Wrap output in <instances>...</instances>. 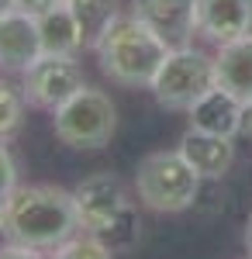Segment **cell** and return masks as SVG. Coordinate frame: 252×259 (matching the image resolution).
I'll use <instances>...</instances> for the list:
<instances>
[{
  "instance_id": "9c48e42d",
  "label": "cell",
  "mask_w": 252,
  "mask_h": 259,
  "mask_svg": "<svg viewBox=\"0 0 252 259\" xmlns=\"http://www.w3.org/2000/svg\"><path fill=\"white\" fill-rule=\"evenodd\" d=\"M132 14L170 49L190 45L197 35V0H132Z\"/></svg>"
},
{
  "instance_id": "603a6c76",
  "label": "cell",
  "mask_w": 252,
  "mask_h": 259,
  "mask_svg": "<svg viewBox=\"0 0 252 259\" xmlns=\"http://www.w3.org/2000/svg\"><path fill=\"white\" fill-rule=\"evenodd\" d=\"M11 7H18V4H14V0H0V14H7Z\"/></svg>"
},
{
  "instance_id": "44dd1931",
  "label": "cell",
  "mask_w": 252,
  "mask_h": 259,
  "mask_svg": "<svg viewBox=\"0 0 252 259\" xmlns=\"http://www.w3.org/2000/svg\"><path fill=\"white\" fill-rule=\"evenodd\" d=\"M238 139H252V100L242 104V121H238Z\"/></svg>"
},
{
  "instance_id": "4fadbf2b",
  "label": "cell",
  "mask_w": 252,
  "mask_h": 259,
  "mask_svg": "<svg viewBox=\"0 0 252 259\" xmlns=\"http://www.w3.org/2000/svg\"><path fill=\"white\" fill-rule=\"evenodd\" d=\"M190 114V128L207 132V135H225V139H238V121H242V100L225 94L221 87H211L204 97L197 100Z\"/></svg>"
},
{
  "instance_id": "7a4b0ae2",
  "label": "cell",
  "mask_w": 252,
  "mask_h": 259,
  "mask_svg": "<svg viewBox=\"0 0 252 259\" xmlns=\"http://www.w3.org/2000/svg\"><path fill=\"white\" fill-rule=\"evenodd\" d=\"M79 232L104 239L114 252H128L142 239V218L135 200L114 173H94L73 187Z\"/></svg>"
},
{
  "instance_id": "cb8c5ba5",
  "label": "cell",
  "mask_w": 252,
  "mask_h": 259,
  "mask_svg": "<svg viewBox=\"0 0 252 259\" xmlns=\"http://www.w3.org/2000/svg\"><path fill=\"white\" fill-rule=\"evenodd\" d=\"M249 259H252V256H249Z\"/></svg>"
},
{
  "instance_id": "5b68a950",
  "label": "cell",
  "mask_w": 252,
  "mask_h": 259,
  "mask_svg": "<svg viewBox=\"0 0 252 259\" xmlns=\"http://www.w3.org/2000/svg\"><path fill=\"white\" fill-rule=\"evenodd\" d=\"M52 132L69 149H104L117 132V107L97 87H83L52 111Z\"/></svg>"
},
{
  "instance_id": "3957f363",
  "label": "cell",
  "mask_w": 252,
  "mask_h": 259,
  "mask_svg": "<svg viewBox=\"0 0 252 259\" xmlns=\"http://www.w3.org/2000/svg\"><path fill=\"white\" fill-rule=\"evenodd\" d=\"M94 52H97L100 73L111 83L138 90V87H152L162 59L170 56V45L128 11L114 18V24L104 31Z\"/></svg>"
},
{
  "instance_id": "d6986e66",
  "label": "cell",
  "mask_w": 252,
  "mask_h": 259,
  "mask_svg": "<svg viewBox=\"0 0 252 259\" xmlns=\"http://www.w3.org/2000/svg\"><path fill=\"white\" fill-rule=\"evenodd\" d=\"M0 259H45L38 249H28V245H14V242H7V245H0Z\"/></svg>"
},
{
  "instance_id": "9a60e30c",
  "label": "cell",
  "mask_w": 252,
  "mask_h": 259,
  "mask_svg": "<svg viewBox=\"0 0 252 259\" xmlns=\"http://www.w3.org/2000/svg\"><path fill=\"white\" fill-rule=\"evenodd\" d=\"M66 7L73 11V18L79 24V38H83V49H97L104 31L114 24V18L121 14L117 0H66Z\"/></svg>"
},
{
  "instance_id": "ba28073f",
  "label": "cell",
  "mask_w": 252,
  "mask_h": 259,
  "mask_svg": "<svg viewBox=\"0 0 252 259\" xmlns=\"http://www.w3.org/2000/svg\"><path fill=\"white\" fill-rule=\"evenodd\" d=\"M41 59L38 18L31 11L11 7L0 14V73H24Z\"/></svg>"
},
{
  "instance_id": "7402d4cb",
  "label": "cell",
  "mask_w": 252,
  "mask_h": 259,
  "mask_svg": "<svg viewBox=\"0 0 252 259\" xmlns=\"http://www.w3.org/2000/svg\"><path fill=\"white\" fill-rule=\"evenodd\" d=\"M242 239H245V252L252 256V211H249V218H245V235Z\"/></svg>"
},
{
  "instance_id": "8fae6325",
  "label": "cell",
  "mask_w": 252,
  "mask_h": 259,
  "mask_svg": "<svg viewBox=\"0 0 252 259\" xmlns=\"http://www.w3.org/2000/svg\"><path fill=\"white\" fill-rule=\"evenodd\" d=\"M214 87H221L235 100H252V35L218 45L214 52Z\"/></svg>"
},
{
  "instance_id": "8992f818",
  "label": "cell",
  "mask_w": 252,
  "mask_h": 259,
  "mask_svg": "<svg viewBox=\"0 0 252 259\" xmlns=\"http://www.w3.org/2000/svg\"><path fill=\"white\" fill-rule=\"evenodd\" d=\"M214 87V56L200 52L194 45L170 49L159 73L152 80V97L166 111H190L197 100Z\"/></svg>"
},
{
  "instance_id": "5bb4252c",
  "label": "cell",
  "mask_w": 252,
  "mask_h": 259,
  "mask_svg": "<svg viewBox=\"0 0 252 259\" xmlns=\"http://www.w3.org/2000/svg\"><path fill=\"white\" fill-rule=\"evenodd\" d=\"M35 18H38V35H41V56H76L83 49L79 24L66 4L49 7Z\"/></svg>"
},
{
  "instance_id": "ac0fdd59",
  "label": "cell",
  "mask_w": 252,
  "mask_h": 259,
  "mask_svg": "<svg viewBox=\"0 0 252 259\" xmlns=\"http://www.w3.org/2000/svg\"><path fill=\"white\" fill-rule=\"evenodd\" d=\"M14 190H18V159H14L7 139H0V207L7 204Z\"/></svg>"
},
{
  "instance_id": "ffe728a7",
  "label": "cell",
  "mask_w": 252,
  "mask_h": 259,
  "mask_svg": "<svg viewBox=\"0 0 252 259\" xmlns=\"http://www.w3.org/2000/svg\"><path fill=\"white\" fill-rule=\"evenodd\" d=\"M21 11H31V14H41V11H49V7H59V4H66V0H14Z\"/></svg>"
},
{
  "instance_id": "2e32d148",
  "label": "cell",
  "mask_w": 252,
  "mask_h": 259,
  "mask_svg": "<svg viewBox=\"0 0 252 259\" xmlns=\"http://www.w3.org/2000/svg\"><path fill=\"white\" fill-rule=\"evenodd\" d=\"M24 111H28L24 90H21V87H14L11 80H4V76H0V139L18 135L21 124H24Z\"/></svg>"
},
{
  "instance_id": "e0dca14e",
  "label": "cell",
  "mask_w": 252,
  "mask_h": 259,
  "mask_svg": "<svg viewBox=\"0 0 252 259\" xmlns=\"http://www.w3.org/2000/svg\"><path fill=\"white\" fill-rule=\"evenodd\" d=\"M114 256H117V252L104 239L90 235V232H76L69 242L56 245L45 259H114Z\"/></svg>"
},
{
  "instance_id": "52a82bcc",
  "label": "cell",
  "mask_w": 252,
  "mask_h": 259,
  "mask_svg": "<svg viewBox=\"0 0 252 259\" xmlns=\"http://www.w3.org/2000/svg\"><path fill=\"white\" fill-rule=\"evenodd\" d=\"M83 87H87V76L76 56H41L31 69L21 73V90H24L28 107H38L49 114Z\"/></svg>"
},
{
  "instance_id": "7c38bea8",
  "label": "cell",
  "mask_w": 252,
  "mask_h": 259,
  "mask_svg": "<svg viewBox=\"0 0 252 259\" xmlns=\"http://www.w3.org/2000/svg\"><path fill=\"white\" fill-rule=\"evenodd\" d=\"M235 139H225V135H207V132H197V128H187L183 139H180V152L183 159L194 166L200 180H221L235 162Z\"/></svg>"
},
{
  "instance_id": "6da1fadb",
  "label": "cell",
  "mask_w": 252,
  "mask_h": 259,
  "mask_svg": "<svg viewBox=\"0 0 252 259\" xmlns=\"http://www.w3.org/2000/svg\"><path fill=\"white\" fill-rule=\"evenodd\" d=\"M79 232L73 190L52 183H18V190L4 204V239L52 252Z\"/></svg>"
},
{
  "instance_id": "277c9868",
  "label": "cell",
  "mask_w": 252,
  "mask_h": 259,
  "mask_svg": "<svg viewBox=\"0 0 252 259\" xmlns=\"http://www.w3.org/2000/svg\"><path fill=\"white\" fill-rule=\"evenodd\" d=\"M200 183H204L200 173L183 159L180 149L149 152L135 169L138 200H142L149 211H159V214L190 211L197 204V197H200Z\"/></svg>"
},
{
  "instance_id": "30bf717a",
  "label": "cell",
  "mask_w": 252,
  "mask_h": 259,
  "mask_svg": "<svg viewBox=\"0 0 252 259\" xmlns=\"http://www.w3.org/2000/svg\"><path fill=\"white\" fill-rule=\"evenodd\" d=\"M197 35L214 45L252 35V0H197Z\"/></svg>"
}]
</instances>
